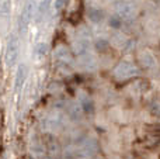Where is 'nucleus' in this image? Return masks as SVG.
Wrapping results in <instances>:
<instances>
[{
    "mask_svg": "<svg viewBox=\"0 0 160 159\" xmlns=\"http://www.w3.org/2000/svg\"><path fill=\"white\" fill-rule=\"evenodd\" d=\"M115 13L121 20H132L136 11L131 3L128 2H117L115 3Z\"/></svg>",
    "mask_w": 160,
    "mask_h": 159,
    "instance_id": "obj_1",
    "label": "nucleus"
},
{
    "mask_svg": "<svg viewBox=\"0 0 160 159\" xmlns=\"http://www.w3.org/2000/svg\"><path fill=\"white\" fill-rule=\"evenodd\" d=\"M18 59V41L16 37H10L7 44V49H6V64L8 66H13Z\"/></svg>",
    "mask_w": 160,
    "mask_h": 159,
    "instance_id": "obj_2",
    "label": "nucleus"
},
{
    "mask_svg": "<svg viewBox=\"0 0 160 159\" xmlns=\"http://www.w3.org/2000/svg\"><path fill=\"white\" fill-rule=\"evenodd\" d=\"M136 68L133 64L131 62H121L118 66L115 68V76L118 79H128V78H132V76L136 75Z\"/></svg>",
    "mask_w": 160,
    "mask_h": 159,
    "instance_id": "obj_3",
    "label": "nucleus"
},
{
    "mask_svg": "<svg viewBox=\"0 0 160 159\" xmlns=\"http://www.w3.org/2000/svg\"><path fill=\"white\" fill-rule=\"evenodd\" d=\"M32 4L34 3L28 2L27 6L24 7V11L21 13V16H20V18H18V28H20V31H22V33L27 30L28 24H30L31 18H32Z\"/></svg>",
    "mask_w": 160,
    "mask_h": 159,
    "instance_id": "obj_4",
    "label": "nucleus"
},
{
    "mask_svg": "<svg viewBox=\"0 0 160 159\" xmlns=\"http://www.w3.org/2000/svg\"><path fill=\"white\" fill-rule=\"evenodd\" d=\"M25 79H27V66L24 64H21L18 66V69H17L16 79H14V87H16V90H20L24 86Z\"/></svg>",
    "mask_w": 160,
    "mask_h": 159,
    "instance_id": "obj_5",
    "label": "nucleus"
},
{
    "mask_svg": "<svg viewBox=\"0 0 160 159\" xmlns=\"http://www.w3.org/2000/svg\"><path fill=\"white\" fill-rule=\"evenodd\" d=\"M66 111L72 120H82V115H83V113H84L82 106L78 103H69L66 107Z\"/></svg>",
    "mask_w": 160,
    "mask_h": 159,
    "instance_id": "obj_6",
    "label": "nucleus"
},
{
    "mask_svg": "<svg viewBox=\"0 0 160 159\" xmlns=\"http://www.w3.org/2000/svg\"><path fill=\"white\" fill-rule=\"evenodd\" d=\"M87 17L93 23H101L102 20H104V11L100 10V8H96V7H90L87 10Z\"/></svg>",
    "mask_w": 160,
    "mask_h": 159,
    "instance_id": "obj_7",
    "label": "nucleus"
},
{
    "mask_svg": "<svg viewBox=\"0 0 160 159\" xmlns=\"http://www.w3.org/2000/svg\"><path fill=\"white\" fill-rule=\"evenodd\" d=\"M55 56L59 62H62V64H70V62H72V55H70V52L66 49V48H58Z\"/></svg>",
    "mask_w": 160,
    "mask_h": 159,
    "instance_id": "obj_8",
    "label": "nucleus"
},
{
    "mask_svg": "<svg viewBox=\"0 0 160 159\" xmlns=\"http://www.w3.org/2000/svg\"><path fill=\"white\" fill-rule=\"evenodd\" d=\"M80 106H82L83 111H84L86 114H93L94 113V103L88 96H82V99H80Z\"/></svg>",
    "mask_w": 160,
    "mask_h": 159,
    "instance_id": "obj_9",
    "label": "nucleus"
},
{
    "mask_svg": "<svg viewBox=\"0 0 160 159\" xmlns=\"http://www.w3.org/2000/svg\"><path fill=\"white\" fill-rule=\"evenodd\" d=\"M51 3H52V0H42L41 4H39V7H38V16L39 17H42V16H45V14H47V11H48V8H49Z\"/></svg>",
    "mask_w": 160,
    "mask_h": 159,
    "instance_id": "obj_10",
    "label": "nucleus"
},
{
    "mask_svg": "<svg viewBox=\"0 0 160 159\" xmlns=\"http://www.w3.org/2000/svg\"><path fill=\"white\" fill-rule=\"evenodd\" d=\"M47 52H48V45L44 44V42H41V44H38V45L35 47V54H37L38 56L47 55Z\"/></svg>",
    "mask_w": 160,
    "mask_h": 159,
    "instance_id": "obj_11",
    "label": "nucleus"
},
{
    "mask_svg": "<svg viewBox=\"0 0 160 159\" xmlns=\"http://www.w3.org/2000/svg\"><path fill=\"white\" fill-rule=\"evenodd\" d=\"M108 45L110 44H108L107 39H98V41L96 42V48L98 51H101V52L102 51H105V49H108Z\"/></svg>",
    "mask_w": 160,
    "mask_h": 159,
    "instance_id": "obj_12",
    "label": "nucleus"
},
{
    "mask_svg": "<svg viewBox=\"0 0 160 159\" xmlns=\"http://www.w3.org/2000/svg\"><path fill=\"white\" fill-rule=\"evenodd\" d=\"M119 24H121V18H119V17H118V16L112 17V18H111V20H110V25H112V27L118 28V27H119Z\"/></svg>",
    "mask_w": 160,
    "mask_h": 159,
    "instance_id": "obj_13",
    "label": "nucleus"
},
{
    "mask_svg": "<svg viewBox=\"0 0 160 159\" xmlns=\"http://www.w3.org/2000/svg\"><path fill=\"white\" fill-rule=\"evenodd\" d=\"M65 3H66V0H55V8L56 10H61Z\"/></svg>",
    "mask_w": 160,
    "mask_h": 159,
    "instance_id": "obj_14",
    "label": "nucleus"
},
{
    "mask_svg": "<svg viewBox=\"0 0 160 159\" xmlns=\"http://www.w3.org/2000/svg\"><path fill=\"white\" fill-rule=\"evenodd\" d=\"M2 11H3V16H4V17H6V14H7V13H10V7H8V3H4V4H3Z\"/></svg>",
    "mask_w": 160,
    "mask_h": 159,
    "instance_id": "obj_15",
    "label": "nucleus"
}]
</instances>
